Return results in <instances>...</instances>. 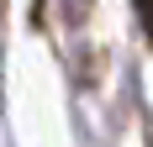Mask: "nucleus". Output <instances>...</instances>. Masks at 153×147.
I'll use <instances>...</instances> for the list:
<instances>
[{
	"mask_svg": "<svg viewBox=\"0 0 153 147\" xmlns=\"http://www.w3.org/2000/svg\"><path fill=\"white\" fill-rule=\"evenodd\" d=\"M137 5V21H143V32H148V42H153V0H132Z\"/></svg>",
	"mask_w": 153,
	"mask_h": 147,
	"instance_id": "nucleus-1",
	"label": "nucleus"
}]
</instances>
